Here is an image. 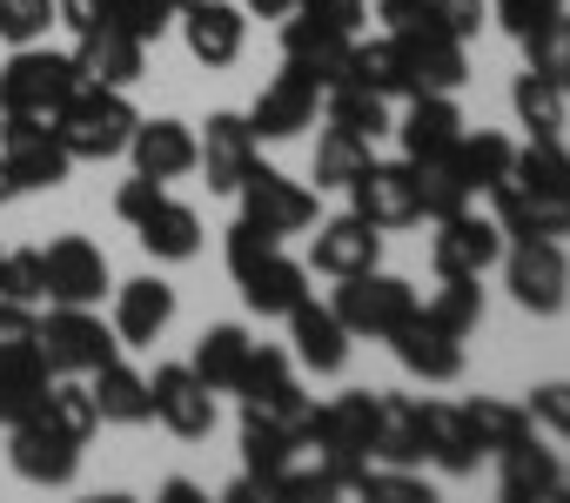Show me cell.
<instances>
[{
	"label": "cell",
	"mask_w": 570,
	"mask_h": 503,
	"mask_svg": "<svg viewBox=\"0 0 570 503\" xmlns=\"http://www.w3.org/2000/svg\"><path fill=\"white\" fill-rule=\"evenodd\" d=\"M376 21L390 34H436V0H376Z\"/></svg>",
	"instance_id": "11a10c76"
},
{
	"label": "cell",
	"mask_w": 570,
	"mask_h": 503,
	"mask_svg": "<svg viewBox=\"0 0 570 503\" xmlns=\"http://www.w3.org/2000/svg\"><path fill=\"white\" fill-rule=\"evenodd\" d=\"M563 101H570V95H563L557 81H543L537 68H523V75L510 81V108H517V121H523L530 135H557V128H563Z\"/></svg>",
	"instance_id": "b9f144b4"
},
{
	"label": "cell",
	"mask_w": 570,
	"mask_h": 503,
	"mask_svg": "<svg viewBox=\"0 0 570 503\" xmlns=\"http://www.w3.org/2000/svg\"><path fill=\"white\" fill-rule=\"evenodd\" d=\"M235 195H242V215H248L255 228H268L275 241L316 221V195H309L303 181H289L282 168H268L262 155H255V168L242 175V188H235Z\"/></svg>",
	"instance_id": "ba28073f"
},
{
	"label": "cell",
	"mask_w": 570,
	"mask_h": 503,
	"mask_svg": "<svg viewBox=\"0 0 570 503\" xmlns=\"http://www.w3.org/2000/svg\"><path fill=\"white\" fill-rule=\"evenodd\" d=\"M416 436H423V456H430L436 470H450V476H470V470L483 463V450L470 443L456 403H416Z\"/></svg>",
	"instance_id": "1f68e13d"
},
{
	"label": "cell",
	"mask_w": 570,
	"mask_h": 503,
	"mask_svg": "<svg viewBox=\"0 0 570 503\" xmlns=\"http://www.w3.org/2000/svg\"><path fill=\"white\" fill-rule=\"evenodd\" d=\"M148 396H155V423H168L181 443H202L215 430V389L188 363H161L148 376Z\"/></svg>",
	"instance_id": "5bb4252c"
},
{
	"label": "cell",
	"mask_w": 570,
	"mask_h": 503,
	"mask_svg": "<svg viewBox=\"0 0 570 503\" xmlns=\"http://www.w3.org/2000/svg\"><path fill=\"white\" fill-rule=\"evenodd\" d=\"M330 128H350V135L376 141V135H390L396 121H390V101H383V95H370V88H356V81H336V88H330Z\"/></svg>",
	"instance_id": "7bdbcfd3"
},
{
	"label": "cell",
	"mask_w": 570,
	"mask_h": 503,
	"mask_svg": "<svg viewBox=\"0 0 570 503\" xmlns=\"http://www.w3.org/2000/svg\"><path fill=\"white\" fill-rule=\"evenodd\" d=\"M35 416H41V423H55V430H61V436H75V443H88V436H95V423H101V410H95L88 383H75V376H55Z\"/></svg>",
	"instance_id": "60d3db41"
},
{
	"label": "cell",
	"mask_w": 570,
	"mask_h": 503,
	"mask_svg": "<svg viewBox=\"0 0 570 503\" xmlns=\"http://www.w3.org/2000/svg\"><path fill=\"white\" fill-rule=\"evenodd\" d=\"M490 215L510 241L543 235V241H570V188H523V181H497L490 188Z\"/></svg>",
	"instance_id": "30bf717a"
},
{
	"label": "cell",
	"mask_w": 570,
	"mask_h": 503,
	"mask_svg": "<svg viewBox=\"0 0 570 503\" xmlns=\"http://www.w3.org/2000/svg\"><path fill=\"white\" fill-rule=\"evenodd\" d=\"M168 323H175V289L161 276H135V283L115 289V336H121V349H148Z\"/></svg>",
	"instance_id": "d4e9b609"
},
{
	"label": "cell",
	"mask_w": 570,
	"mask_h": 503,
	"mask_svg": "<svg viewBox=\"0 0 570 503\" xmlns=\"http://www.w3.org/2000/svg\"><path fill=\"white\" fill-rule=\"evenodd\" d=\"M248 14H262V21H282V14H296V0H248Z\"/></svg>",
	"instance_id": "6125c7cd"
},
{
	"label": "cell",
	"mask_w": 570,
	"mask_h": 503,
	"mask_svg": "<svg viewBox=\"0 0 570 503\" xmlns=\"http://www.w3.org/2000/svg\"><path fill=\"white\" fill-rule=\"evenodd\" d=\"M316 101H323V81L303 75L296 61H282V75H275V81L255 95V108H248L255 141H289V135H303V128L316 121Z\"/></svg>",
	"instance_id": "7c38bea8"
},
{
	"label": "cell",
	"mask_w": 570,
	"mask_h": 503,
	"mask_svg": "<svg viewBox=\"0 0 570 503\" xmlns=\"http://www.w3.org/2000/svg\"><path fill=\"white\" fill-rule=\"evenodd\" d=\"M8 463H14V476H28L41 490H68L81 470V443L41 416H21V423H8Z\"/></svg>",
	"instance_id": "9c48e42d"
},
{
	"label": "cell",
	"mask_w": 570,
	"mask_h": 503,
	"mask_svg": "<svg viewBox=\"0 0 570 503\" xmlns=\"http://www.w3.org/2000/svg\"><path fill=\"white\" fill-rule=\"evenodd\" d=\"M510 155H517L510 135H497V128H476V135H470V128H463V141L450 148V168L463 175L470 195H490V188L510 175Z\"/></svg>",
	"instance_id": "d590c367"
},
{
	"label": "cell",
	"mask_w": 570,
	"mask_h": 503,
	"mask_svg": "<svg viewBox=\"0 0 570 503\" xmlns=\"http://www.w3.org/2000/svg\"><path fill=\"white\" fill-rule=\"evenodd\" d=\"M523 55H530V68H537L543 81H557V88L570 95V14H557L550 28H537V34L523 41Z\"/></svg>",
	"instance_id": "c3c4849f"
},
{
	"label": "cell",
	"mask_w": 570,
	"mask_h": 503,
	"mask_svg": "<svg viewBox=\"0 0 570 503\" xmlns=\"http://www.w3.org/2000/svg\"><path fill=\"white\" fill-rule=\"evenodd\" d=\"M242 410H255V416H275V423H303V410H309V396H303V383L289 376V349H275V343H255L248 349V369H242Z\"/></svg>",
	"instance_id": "2e32d148"
},
{
	"label": "cell",
	"mask_w": 570,
	"mask_h": 503,
	"mask_svg": "<svg viewBox=\"0 0 570 503\" xmlns=\"http://www.w3.org/2000/svg\"><path fill=\"white\" fill-rule=\"evenodd\" d=\"M41 263H48V303H75V309H95L115 276H108V256L88 241V235H55L41 248Z\"/></svg>",
	"instance_id": "8fae6325"
},
{
	"label": "cell",
	"mask_w": 570,
	"mask_h": 503,
	"mask_svg": "<svg viewBox=\"0 0 570 503\" xmlns=\"http://www.w3.org/2000/svg\"><path fill=\"white\" fill-rule=\"evenodd\" d=\"M296 14L316 21V28H330V34H350L356 41V28L370 21V0H296Z\"/></svg>",
	"instance_id": "db71d44e"
},
{
	"label": "cell",
	"mask_w": 570,
	"mask_h": 503,
	"mask_svg": "<svg viewBox=\"0 0 570 503\" xmlns=\"http://www.w3.org/2000/svg\"><path fill=\"white\" fill-rule=\"evenodd\" d=\"M35 309L28 303H8V296H0V343H35Z\"/></svg>",
	"instance_id": "94428289"
},
{
	"label": "cell",
	"mask_w": 570,
	"mask_h": 503,
	"mask_svg": "<svg viewBox=\"0 0 570 503\" xmlns=\"http://www.w3.org/2000/svg\"><path fill=\"white\" fill-rule=\"evenodd\" d=\"M161 195H168V181H155V175H135V181H121V195H115V215L135 228V221H141V215L161 201Z\"/></svg>",
	"instance_id": "6f0895ef"
},
{
	"label": "cell",
	"mask_w": 570,
	"mask_h": 503,
	"mask_svg": "<svg viewBox=\"0 0 570 503\" xmlns=\"http://www.w3.org/2000/svg\"><path fill=\"white\" fill-rule=\"evenodd\" d=\"M0 296L28 303V309L48 303V263H41V248H0Z\"/></svg>",
	"instance_id": "7dc6e473"
},
{
	"label": "cell",
	"mask_w": 570,
	"mask_h": 503,
	"mask_svg": "<svg viewBox=\"0 0 570 503\" xmlns=\"http://www.w3.org/2000/svg\"><path fill=\"white\" fill-rule=\"evenodd\" d=\"M128 155H135V175H155V181H181L195 168V128L161 115V121H135L128 135Z\"/></svg>",
	"instance_id": "83f0119b"
},
{
	"label": "cell",
	"mask_w": 570,
	"mask_h": 503,
	"mask_svg": "<svg viewBox=\"0 0 570 503\" xmlns=\"http://www.w3.org/2000/svg\"><path fill=\"white\" fill-rule=\"evenodd\" d=\"M350 195H356V215L376 221V228H410V221H423L416 168H410V161H370V168L350 181Z\"/></svg>",
	"instance_id": "ac0fdd59"
},
{
	"label": "cell",
	"mask_w": 570,
	"mask_h": 503,
	"mask_svg": "<svg viewBox=\"0 0 570 503\" xmlns=\"http://www.w3.org/2000/svg\"><path fill=\"white\" fill-rule=\"evenodd\" d=\"M181 41L202 68H235L248 41V14L228 0H195V8H181Z\"/></svg>",
	"instance_id": "7402d4cb"
},
{
	"label": "cell",
	"mask_w": 570,
	"mask_h": 503,
	"mask_svg": "<svg viewBox=\"0 0 570 503\" xmlns=\"http://www.w3.org/2000/svg\"><path fill=\"white\" fill-rule=\"evenodd\" d=\"M483 276H443V289L430 296V303H416V316L430 323V329H443V336H470L476 323H483V289H476Z\"/></svg>",
	"instance_id": "8d00e7d4"
},
{
	"label": "cell",
	"mask_w": 570,
	"mask_h": 503,
	"mask_svg": "<svg viewBox=\"0 0 570 503\" xmlns=\"http://www.w3.org/2000/svg\"><path fill=\"white\" fill-rule=\"evenodd\" d=\"M390 349H396V363H403L410 376H423V383H456V376H463V343L443 336V329H430L423 316H410V323L390 336Z\"/></svg>",
	"instance_id": "4dcf8cb0"
},
{
	"label": "cell",
	"mask_w": 570,
	"mask_h": 503,
	"mask_svg": "<svg viewBox=\"0 0 570 503\" xmlns=\"http://www.w3.org/2000/svg\"><path fill=\"white\" fill-rule=\"evenodd\" d=\"M81 88V75H75V55H55V48H14L8 55V68H0V115H48L55 121V108L68 101Z\"/></svg>",
	"instance_id": "277c9868"
},
{
	"label": "cell",
	"mask_w": 570,
	"mask_h": 503,
	"mask_svg": "<svg viewBox=\"0 0 570 503\" xmlns=\"http://www.w3.org/2000/svg\"><path fill=\"white\" fill-rule=\"evenodd\" d=\"M296 450H303L296 423H275V416L242 410V476H248L262 496H282V470L296 463Z\"/></svg>",
	"instance_id": "44dd1931"
},
{
	"label": "cell",
	"mask_w": 570,
	"mask_h": 503,
	"mask_svg": "<svg viewBox=\"0 0 570 503\" xmlns=\"http://www.w3.org/2000/svg\"><path fill=\"white\" fill-rule=\"evenodd\" d=\"M14 195V181H8V161H0V201H8Z\"/></svg>",
	"instance_id": "e7e4bbea"
},
{
	"label": "cell",
	"mask_w": 570,
	"mask_h": 503,
	"mask_svg": "<svg viewBox=\"0 0 570 503\" xmlns=\"http://www.w3.org/2000/svg\"><path fill=\"white\" fill-rule=\"evenodd\" d=\"M161 496H168V503H202V490H195V483H181V476H175V483H168Z\"/></svg>",
	"instance_id": "be15d7a7"
},
{
	"label": "cell",
	"mask_w": 570,
	"mask_h": 503,
	"mask_svg": "<svg viewBox=\"0 0 570 503\" xmlns=\"http://www.w3.org/2000/svg\"><path fill=\"white\" fill-rule=\"evenodd\" d=\"M497 490H503V503H563V496H570L557 456H550L537 436L497 450Z\"/></svg>",
	"instance_id": "603a6c76"
},
{
	"label": "cell",
	"mask_w": 570,
	"mask_h": 503,
	"mask_svg": "<svg viewBox=\"0 0 570 503\" xmlns=\"http://www.w3.org/2000/svg\"><path fill=\"white\" fill-rule=\"evenodd\" d=\"M181 8H195V0H175V14H181Z\"/></svg>",
	"instance_id": "03108f58"
},
{
	"label": "cell",
	"mask_w": 570,
	"mask_h": 503,
	"mask_svg": "<svg viewBox=\"0 0 570 503\" xmlns=\"http://www.w3.org/2000/svg\"><path fill=\"white\" fill-rule=\"evenodd\" d=\"M456 410H463V430H470V443H476L483 456H497V450H510V443L530 436V410H517V403L476 396V403H456Z\"/></svg>",
	"instance_id": "74e56055"
},
{
	"label": "cell",
	"mask_w": 570,
	"mask_h": 503,
	"mask_svg": "<svg viewBox=\"0 0 570 503\" xmlns=\"http://www.w3.org/2000/svg\"><path fill=\"white\" fill-rule=\"evenodd\" d=\"M530 423L570 443V383H537L530 389Z\"/></svg>",
	"instance_id": "9f6ffc18"
},
{
	"label": "cell",
	"mask_w": 570,
	"mask_h": 503,
	"mask_svg": "<svg viewBox=\"0 0 570 503\" xmlns=\"http://www.w3.org/2000/svg\"><path fill=\"white\" fill-rule=\"evenodd\" d=\"M35 343H41V356H48L55 376H95L101 363L121 356L115 323H101L95 309H75V303H55V309L35 323Z\"/></svg>",
	"instance_id": "7a4b0ae2"
},
{
	"label": "cell",
	"mask_w": 570,
	"mask_h": 503,
	"mask_svg": "<svg viewBox=\"0 0 570 503\" xmlns=\"http://www.w3.org/2000/svg\"><path fill=\"white\" fill-rule=\"evenodd\" d=\"M135 241L148 248L155 263H195L202 256V215L175 195H161L141 221H135Z\"/></svg>",
	"instance_id": "f546056e"
},
{
	"label": "cell",
	"mask_w": 570,
	"mask_h": 503,
	"mask_svg": "<svg viewBox=\"0 0 570 503\" xmlns=\"http://www.w3.org/2000/svg\"><path fill=\"white\" fill-rule=\"evenodd\" d=\"M275 248H282V241H275L268 228H255V221L242 215V221L228 228V241H222V256H228V276H248V269H255L262 256H275Z\"/></svg>",
	"instance_id": "f5cc1de1"
},
{
	"label": "cell",
	"mask_w": 570,
	"mask_h": 503,
	"mask_svg": "<svg viewBox=\"0 0 570 503\" xmlns=\"http://www.w3.org/2000/svg\"><path fill=\"white\" fill-rule=\"evenodd\" d=\"M376 416H383V396H370V389H343V396H330L323 410L309 403L303 423H296V436H303L316 456H330V463H370Z\"/></svg>",
	"instance_id": "3957f363"
},
{
	"label": "cell",
	"mask_w": 570,
	"mask_h": 503,
	"mask_svg": "<svg viewBox=\"0 0 570 503\" xmlns=\"http://www.w3.org/2000/svg\"><path fill=\"white\" fill-rule=\"evenodd\" d=\"M135 101H128V88H95V81H81L61 108H55V135H61V148L75 155V161H115V155H128V135H135Z\"/></svg>",
	"instance_id": "6da1fadb"
},
{
	"label": "cell",
	"mask_w": 570,
	"mask_h": 503,
	"mask_svg": "<svg viewBox=\"0 0 570 503\" xmlns=\"http://www.w3.org/2000/svg\"><path fill=\"white\" fill-rule=\"evenodd\" d=\"M396 141H403V161H436L463 141V115L450 95H410V115L396 121Z\"/></svg>",
	"instance_id": "4316f807"
},
{
	"label": "cell",
	"mask_w": 570,
	"mask_h": 503,
	"mask_svg": "<svg viewBox=\"0 0 570 503\" xmlns=\"http://www.w3.org/2000/svg\"><path fill=\"white\" fill-rule=\"evenodd\" d=\"M396 55H403V75H410V95H456L470 81V55L456 34H390Z\"/></svg>",
	"instance_id": "ffe728a7"
},
{
	"label": "cell",
	"mask_w": 570,
	"mask_h": 503,
	"mask_svg": "<svg viewBox=\"0 0 570 503\" xmlns=\"http://www.w3.org/2000/svg\"><path fill=\"white\" fill-rule=\"evenodd\" d=\"M370 161H376V155H370L363 135H350V128H323V141H316V188H350Z\"/></svg>",
	"instance_id": "ee69618b"
},
{
	"label": "cell",
	"mask_w": 570,
	"mask_h": 503,
	"mask_svg": "<svg viewBox=\"0 0 570 503\" xmlns=\"http://www.w3.org/2000/svg\"><path fill=\"white\" fill-rule=\"evenodd\" d=\"M497 263H503V283H510L517 309L563 316V303H570V256H563V241L523 235V241H510V256H497Z\"/></svg>",
	"instance_id": "52a82bcc"
},
{
	"label": "cell",
	"mask_w": 570,
	"mask_h": 503,
	"mask_svg": "<svg viewBox=\"0 0 570 503\" xmlns=\"http://www.w3.org/2000/svg\"><path fill=\"white\" fill-rule=\"evenodd\" d=\"M0 161H8V181H14V195L21 188H61L68 181V168H75V155L61 148V135H55V121L48 115H0Z\"/></svg>",
	"instance_id": "8992f818"
},
{
	"label": "cell",
	"mask_w": 570,
	"mask_h": 503,
	"mask_svg": "<svg viewBox=\"0 0 570 503\" xmlns=\"http://www.w3.org/2000/svg\"><path fill=\"white\" fill-rule=\"evenodd\" d=\"M55 28V0H0V41L8 48H35Z\"/></svg>",
	"instance_id": "681fc988"
},
{
	"label": "cell",
	"mask_w": 570,
	"mask_h": 503,
	"mask_svg": "<svg viewBox=\"0 0 570 503\" xmlns=\"http://www.w3.org/2000/svg\"><path fill=\"white\" fill-rule=\"evenodd\" d=\"M108 21L141 34V41H161L175 28V0H108Z\"/></svg>",
	"instance_id": "f907efd6"
},
{
	"label": "cell",
	"mask_w": 570,
	"mask_h": 503,
	"mask_svg": "<svg viewBox=\"0 0 570 503\" xmlns=\"http://www.w3.org/2000/svg\"><path fill=\"white\" fill-rule=\"evenodd\" d=\"M55 21H61L68 34H88V28L108 21V0H55Z\"/></svg>",
	"instance_id": "91938a15"
},
{
	"label": "cell",
	"mask_w": 570,
	"mask_h": 503,
	"mask_svg": "<svg viewBox=\"0 0 570 503\" xmlns=\"http://www.w3.org/2000/svg\"><path fill=\"white\" fill-rule=\"evenodd\" d=\"M248 349H255V336H248L242 323H215V329H202L188 369H195L215 396H235V389H242V369H248Z\"/></svg>",
	"instance_id": "836d02e7"
},
{
	"label": "cell",
	"mask_w": 570,
	"mask_h": 503,
	"mask_svg": "<svg viewBox=\"0 0 570 503\" xmlns=\"http://www.w3.org/2000/svg\"><path fill=\"white\" fill-rule=\"evenodd\" d=\"M55 369L41 356V343H0V423H21L41 410Z\"/></svg>",
	"instance_id": "f1b7e54d"
},
{
	"label": "cell",
	"mask_w": 570,
	"mask_h": 503,
	"mask_svg": "<svg viewBox=\"0 0 570 503\" xmlns=\"http://www.w3.org/2000/svg\"><path fill=\"white\" fill-rule=\"evenodd\" d=\"M141 68H148V41H141V34H128V28H115V21L75 34V75H81V81H95V88H135Z\"/></svg>",
	"instance_id": "e0dca14e"
},
{
	"label": "cell",
	"mask_w": 570,
	"mask_h": 503,
	"mask_svg": "<svg viewBox=\"0 0 570 503\" xmlns=\"http://www.w3.org/2000/svg\"><path fill=\"white\" fill-rule=\"evenodd\" d=\"M410 168H416V201H423L430 221H443V215H456V208L476 201V195L463 188V175L450 168V155H436V161H410Z\"/></svg>",
	"instance_id": "bcb514c9"
},
{
	"label": "cell",
	"mask_w": 570,
	"mask_h": 503,
	"mask_svg": "<svg viewBox=\"0 0 570 503\" xmlns=\"http://www.w3.org/2000/svg\"><path fill=\"white\" fill-rule=\"evenodd\" d=\"M370 463H423V436H416V396H383V416H376V443H370Z\"/></svg>",
	"instance_id": "f35d334b"
},
{
	"label": "cell",
	"mask_w": 570,
	"mask_h": 503,
	"mask_svg": "<svg viewBox=\"0 0 570 503\" xmlns=\"http://www.w3.org/2000/svg\"><path fill=\"white\" fill-rule=\"evenodd\" d=\"M255 155H262V141H255L248 115H208L195 135V168L208 175V195H235L242 175L255 168Z\"/></svg>",
	"instance_id": "4fadbf2b"
},
{
	"label": "cell",
	"mask_w": 570,
	"mask_h": 503,
	"mask_svg": "<svg viewBox=\"0 0 570 503\" xmlns=\"http://www.w3.org/2000/svg\"><path fill=\"white\" fill-rule=\"evenodd\" d=\"M497 256H503V228H497V215H470V208H456V215L436 221V241H430L436 276H483Z\"/></svg>",
	"instance_id": "9a60e30c"
},
{
	"label": "cell",
	"mask_w": 570,
	"mask_h": 503,
	"mask_svg": "<svg viewBox=\"0 0 570 503\" xmlns=\"http://www.w3.org/2000/svg\"><path fill=\"white\" fill-rule=\"evenodd\" d=\"M350 81L356 88H370V95H383V101H410V75H403V55H396V41H350Z\"/></svg>",
	"instance_id": "ab89813d"
},
{
	"label": "cell",
	"mask_w": 570,
	"mask_h": 503,
	"mask_svg": "<svg viewBox=\"0 0 570 503\" xmlns=\"http://www.w3.org/2000/svg\"><path fill=\"white\" fill-rule=\"evenodd\" d=\"M282 61H296L303 75H316L323 95H330L336 81H350V34H330V28H316L303 14H282Z\"/></svg>",
	"instance_id": "484cf974"
},
{
	"label": "cell",
	"mask_w": 570,
	"mask_h": 503,
	"mask_svg": "<svg viewBox=\"0 0 570 503\" xmlns=\"http://www.w3.org/2000/svg\"><path fill=\"white\" fill-rule=\"evenodd\" d=\"M336 323L350 336H370V343H390L410 316H416V289L403 276H383V269H363V276H343L336 283Z\"/></svg>",
	"instance_id": "5b68a950"
},
{
	"label": "cell",
	"mask_w": 570,
	"mask_h": 503,
	"mask_svg": "<svg viewBox=\"0 0 570 503\" xmlns=\"http://www.w3.org/2000/svg\"><path fill=\"white\" fill-rule=\"evenodd\" d=\"M376 263H383V228L363 221L356 208L316 228V248H309V269H316V276L343 283V276H363V269H376Z\"/></svg>",
	"instance_id": "d6986e66"
},
{
	"label": "cell",
	"mask_w": 570,
	"mask_h": 503,
	"mask_svg": "<svg viewBox=\"0 0 570 503\" xmlns=\"http://www.w3.org/2000/svg\"><path fill=\"white\" fill-rule=\"evenodd\" d=\"M436 21H443V34L470 41V34L490 21V0H436Z\"/></svg>",
	"instance_id": "680465c9"
},
{
	"label": "cell",
	"mask_w": 570,
	"mask_h": 503,
	"mask_svg": "<svg viewBox=\"0 0 570 503\" xmlns=\"http://www.w3.org/2000/svg\"><path fill=\"white\" fill-rule=\"evenodd\" d=\"M490 14H497V28L510 41H530L537 28H550L563 14V0H490Z\"/></svg>",
	"instance_id": "816d5d0a"
},
{
	"label": "cell",
	"mask_w": 570,
	"mask_h": 503,
	"mask_svg": "<svg viewBox=\"0 0 570 503\" xmlns=\"http://www.w3.org/2000/svg\"><path fill=\"white\" fill-rule=\"evenodd\" d=\"M510 181H523V188H570V148L557 135H530L510 155Z\"/></svg>",
	"instance_id": "f6af8a7d"
},
{
	"label": "cell",
	"mask_w": 570,
	"mask_h": 503,
	"mask_svg": "<svg viewBox=\"0 0 570 503\" xmlns=\"http://www.w3.org/2000/svg\"><path fill=\"white\" fill-rule=\"evenodd\" d=\"M289 343H296V363L303 369H316V376H336L343 363H350V329L336 323V309L330 303H316V296H303L289 316Z\"/></svg>",
	"instance_id": "cb8c5ba5"
},
{
	"label": "cell",
	"mask_w": 570,
	"mask_h": 503,
	"mask_svg": "<svg viewBox=\"0 0 570 503\" xmlns=\"http://www.w3.org/2000/svg\"><path fill=\"white\" fill-rule=\"evenodd\" d=\"M242 283V303H248V316H289L303 296H309V269L303 263H289L275 248V256H262L248 276H235Z\"/></svg>",
	"instance_id": "d6a6232c"
},
{
	"label": "cell",
	"mask_w": 570,
	"mask_h": 503,
	"mask_svg": "<svg viewBox=\"0 0 570 503\" xmlns=\"http://www.w3.org/2000/svg\"><path fill=\"white\" fill-rule=\"evenodd\" d=\"M88 396H95L101 423H155V396H148V376H135L121 356H115V363H101V369L88 376Z\"/></svg>",
	"instance_id": "e575fe53"
}]
</instances>
